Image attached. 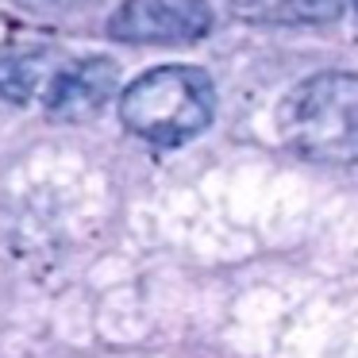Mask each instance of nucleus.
<instances>
[{
    "instance_id": "obj_3",
    "label": "nucleus",
    "mask_w": 358,
    "mask_h": 358,
    "mask_svg": "<svg viewBox=\"0 0 358 358\" xmlns=\"http://www.w3.org/2000/svg\"><path fill=\"white\" fill-rule=\"evenodd\" d=\"M212 31V8L204 0H124L108 20V35L120 43L185 47Z\"/></svg>"
},
{
    "instance_id": "obj_1",
    "label": "nucleus",
    "mask_w": 358,
    "mask_h": 358,
    "mask_svg": "<svg viewBox=\"0 0 358 358\" xmlns=\"http://www.w3.org/2000/svg\"><path fill=\"white\" fill-rule=\"evenodd\" d=\"M281 139L308 162H358V73L327 70L281 101Z\"/></svg>"
},
{
    "instance_id": "obj_5",
    "label": "nucleus",
    "mask_w": 358,
    "mask_h": 358,
    "mask_svg": "<svg viewBox=\"0 0 358 358\" xmlns=\"http://www.w3.org/2000/svg\"><path fill=\"white\" fill-rule=\"evenodd\" d=\"M355 4H358V0H355Z\"/></svg>"
},
{
    "instance_id": "obj_4",
    "label": "nucleus",
    "mask_w": 358,
    "mask_h": 358,
    "mask_svg": "<svg viewBox=\"0 0 358 358\" xmlns=\"http://www.w3.org/2000/svg\"><path fill=\"white\" fill-rule=\"evenodd\" d=\"M112 93H116V66L104 58H85L58 73L43 101L58 120H89L104 108Z\"/></svg>"
},
{
    "instance_id": "obj_2",
    "label": "nucleus",
    "mask_w": 358,
    "mask_h": 358,
    "mask_svg": "<svg viewBox=\"0 0 358 358\" xmlns=\"http://www.w3.org/2000/svg\"><path fill=\"white\" fill-rule=\"evenodd\" d=\"M212 116H216V89L196 66H158L135 78L120 96L124 127L158 147L196 139L212 124Z\"/></svg>"
}]
</instances>
